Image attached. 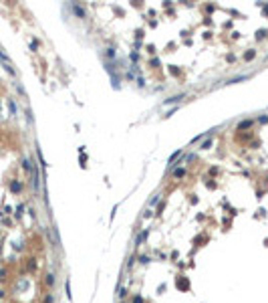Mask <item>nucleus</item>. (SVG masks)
<instances>
[{
	"instance_id": "nucleus-1",
	"label": "nucleus",
	"mask_w": 268,
	"mask_h": 303,
	"mask_svg": "<svg viewBox=\"0 0 268 303\" xmlns=\"http://www.w3.org/2000/svg\"><path fill=\"white\" fill-rule=\"evenodd\" d=\"M73 10L79 14V16H85V12H83V8H79V6H73Z\"/></svg>"
},
{
	"instance_id": "nucleus-2",
	"label": "nucleus",
	"mask_w": 268,
	"mask_h": 303,
	"mask_svg": "<svg viewBox=\"0 0 268 303\" xmlns=\"http://www.w3.org/2000/svg\"><path fill=\"white\" fill-rule=\"evenodd\" d=\"M145 236H147V232H143L141 236H137V245H139V243H143V241H145Z\"/></svg>"
},
{
	"instance_id": "nucleus-3",
	"label": "nucleus",
	"mask_w": 268,
	"mask_h": 303,
	"mask_svg": "<svg viewBox=\"0 0 268 303\" xmlns=\"http://www.w3.org/2000/svg\"><path fill=\"white\" fill-rule=\"evenodd\" d=\"M250 123H252V121H242V123H240V130H244V128H248Z\"/></svg>"
},
{
	"instance_id": "nucleus-4",
	"label": "nucleus",
	"mask_w": 268,
	"mask_h": 303,
	"mask_svg": "<svg viewBox=\"0 0 268 303\" xmlns=\"http://www.w3.org/2000/svg\"><path fill=\"white\" fill-rule=\"evenodd\" d=\"M133 303H143V299H141V297H135V301Z\"/></svg>"
}]
</instances>
